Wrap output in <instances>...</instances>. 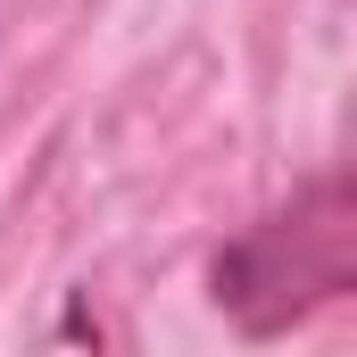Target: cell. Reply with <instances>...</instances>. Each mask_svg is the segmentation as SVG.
Here are the masks:
<instances>
[{
  "mask_svg": "<svg viewBox=\"0 0 357 357\" xmlns=\"http://www.w3.org/2000/svg\"><path fill=\"white\" fill-rule=\"evenodd\" d=\"M349 282H357V208L341 175H324L307 199H291L282 216H266L216 258V299L250 333H282L291 316L341 299Z\"/></svg>",
  "mask_w": 357,
  "mask_h": 357,
  "instance_id": "cell-1",
  "label": "cell"
}]
</instances>
